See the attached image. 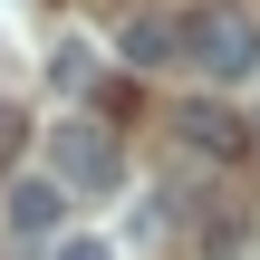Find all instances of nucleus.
Listing matches in <instances>:
<instances>
[{
    "instance_id": "1",
    "label": "nucleus",
    "mask_w": 260,
    "mask_h": 260,
    "mask_svg": "<svg viewBox=\"0 0 260 260\" xmlns=\"http://www.w3.org/2000/svg\"><path fill=\"white\" fill-rule=\"evenodd\" d=\"M183 58H193L212 87L251 77V68H260V19L241 10V0H203V10H183Z\"/></svg>"
},
{
    "instance_id": "2",
    "label": "nucleus",
    "mask_w": 260,
    "mask_h": 260,
    "mask_svg": "<svg viewBox=\"0 0 260 260\" xmlns=\"http://www.w3.org/2000/svg\"><path fill=\"white\" fill-rule=\"evenodd\" d=\"M48 174H58L68 193H116V183H125V145H116V125H96V116H58V125H48Z\"/></svg>"
},
{
    "instance_id": "3",
    "label": "nucleus",
    "mask_w": 260,
    "mask_h": 260,
    "mask_svg": "<svg viewBox=\"0 0 260 260\" xmlns=\"http://www.w3.org/2000/svg\"><path fill=\"white\" fill-rule=\"evenodd\" d=\"M0 212H10V232H19V241H48V232L68 222V183H58V174H19Z\"/></svg>"
},
{
    "instance_id": "4",
    "label": "nucleus",
    "mask_w": 260,
    "mask_h": 260,
    "mask_svg": "<svg viewBox=\"0 0 260 260\" xmlns=\"http://www.w3.org/2000/svg\"><path fill=\"white\" fill-rule=\"evenodd\" d=\"M116 58H125V68H164V58H183V19H174V10H135V19L116 29Z\"/></svg>"
},
{
    "instance_id": "5",
    "label": "nucleus",
    "mask_w": 260,
    "mask_h": 260,
    "mask_svg": "<svg viewBox=\"0 0 260 260\" xmlns=\"http://www.w3.org/2000/svg\"><path fill=\"white\" fill-rule=\"evenodd\" d=\"M174 135H183L193 154H232V145H241V116H232L222 96H193V106H174Z\"/></svg>"
},
{
    "instance_id": "6",
    "label": "nucleus",
    "mask_w": 260,
    "mask_h": 260,
    "mask_svg": "<svg viewBox=\"0 0 260 260\" xmlns=\"http://www.w3.org/2000/svg\"><path fill=\"white\" fill-rule=\"evenodd\" d=\"M48 77H58V87H68V96H77V87H87V77H96V58H87V48H77V39H58V58H48Z\"/></svg>"
},
{
    "instance_id": "7",
    "label": "nucleus",
    "mask_w": 260,
    "mask_h": 260,
    "mask_svg": "<svg viewBox=\"0 0 260 260\" xmlns=\"http://www.w3.org/2000/svg\"><path fill=\"white\" fill-rule=\"evenodd\" d=\"M58 260H116L106 241H58Z\"/></svg>"
},
{
    "instance_id": "8",
    "label": "nucleus",
    "mask_w": 260,
    "mask_h": 260,
    "mask_svg": "<svg viewBox=\"0 0 260 260\" xmlns=\"http://www.w3.org/2000/svg\"><path fill=\"white\" fill-rule=\"evenodd\" d=\"M251 145H260V116H251Z\"/></svg>"
},
{
    "instance_id": "9",
    "label": "nucleus",
    "mask_w": 260,
    "mask_h": 260,
    "mask_svg": "<svg viewBox=\"0 0 260 260\" xmlns=\"http://www.w3.org/2000/svg\"><path fill=\"white\" fill-rule=\"evenodd\" d=\"M0 77H10V58H0Z\"/></svg>"
}]
</instances>
